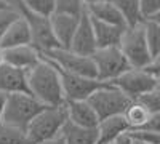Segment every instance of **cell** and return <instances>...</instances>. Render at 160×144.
Listing matches in <instances>:
<instances>
[{
    "instance_id": "obj_33",
    "label": "cell",
    "mask_w": 160,
    "mask_h": 144,
    "mask_svg": "<svg viewBox=\"0 0 160 144\" xmlns=\"http://www.w3.org/2000/svg\"><path fill=\"white\" fill-rule=\"evenodd\" d=\"M112 144H133V136L130 135V132H127L123 135H120Z\"/></svg>"
},
{
    "instance_id": "obj_13",
    "label": "cell",
    "mask_w": 160,
    "mask_h": 144,
    "mask_svg": "<svg viewBox=\"0 0 160 144\" xmlns=\"http://www.w3.org/2000/svg\"><path fill=\"white\" fill-rule=\"evenodd\" d=\"M0 91L5 95L29 93L28 91V71L13 67L10 64L0 66Z\"/></svg>"
},
{
    "instance_id": "obj_2",
    "label": "cell",
    "mask_w": 160,
    "mask_h": 144,
    "mask_svg": "<svg viewBox=\"0 0 160 144\" xmlns=\"http://www.w3.org/2000/svg\"><path fill=\"white\" fill-rule=\"evenodd\" d=\"M68 122L66 104L61 106H47L26 128V135L32 144H40L61 135Z\"/></svg>"
},
{
    "instance_id": "obj_42",
    "label": "cell",
    "mask_w": 160,
    "mask_h": 144,
    "mask_svg": "<svg viewBox=\"0 0 160 144\" xmlns=\"http://www.w3.org/2000/svg\"><path fill=\"white\" fill-rule=\"evenodd\" d=\"M13 2H16V0H13Z\"/></svg>"
},
{
    "instance_id": "obj_35",
    "label": "cell",
    "mask_w": 160,
    "mask_h": 144,
    "mask_svg": "<svg viewBox=\"0 0 160 144\" xmlns=\"http://www.w3.org/2000/svg\"><path fill=\"white\" fill-rule=\"evenodd\" d=\"M40 144H64V139L62 136H56V138H53V139H48V141H43V142H40Z\"/></svg>"
},
{
    "instance_id": "obj_1",
    "label": "cell",
    "mask_w": 160,
    "mask_h": 144,
    "mask_svg": "<svg viewBox=\"0 0 160 144\" xmlns=\"http://www.w3.org/2000/svg\"><path fill=\"white\" fill-rule=\"evenodd\" d=\"M28 91L43 106L64 104L61 74L55 64L45 56H42V59L28 71Z\"/></svg>"
},
{
    "instance_id": "obj_23",
    "label": "cell",
    "mask_w": 160,
    "mask_h": 144,
    "mask_svg": "<svg viewBox=\"0 0 160 144\" xmlns=\"http://www.w3.org/2000/svg\"><path fill=\"white\" fill-rule=\"evenodd\" d=\"M13 3H19L28 11L43 18H51L56 11V0H16Z\"/></svg>"
},
{
    "instance_id": "obj_20",
    "label": "cell",
    "mask_w": 160,
    "mask_h": 144,
    "mask_svg": "<svg viewBox=\"0 0 160 144\" xmlns=\"http://www.w3.org/2000/svg\"><path fill=\"white\" fill-rule=\"evenodd\" d=\"M61 136L64 144H98V132L96 128H82L66 122Z\"/></svg>"
},
{
    "instance_id": "obj_19",
    "label": "cell",
    "mask_w": 160,
    "mask_h": 144,
    "mask_svg": "<svg viewBox=\"0 0 160 144\" xmlns=\"http://www.w3.org/2000/svg\"><path fill=\"white\" fill-rule=\"evenodd\" d=\"M91 19V18H90ZM93 32H95V40L98 48H109V47H118L122 40V34L127 27H118V26L106 24L96 19H91Z\"/></svg>"
},
{
    "instance_id": "obj_30",
    "label": "cell",
    "mask_w": 160,
    "mask_h": 144,
    "mask_svg": "<svg viewBox=\"0 0 160 144\" xmlns=\"http://www.w3.org/2000/svg\"><path fill=\"white\" fill-rule=\"evenodd\" d=\"M130 135L144 142V144H160V135L158 133H152V132H146V130H131Z\"/></svg>"
},
{
    "instance_id": "obj_24",
    "label": "cell",
    "mask_w": 160,
    "mask_h": 144,
    "mask_svg": "<svg viewBox=\"0 0 160 144\" xmlns=\"http://www.w3.org/2000/svg\"><path fill=\"white\" fill-rule=\"evenodd\" d=\"M142 27H144V37H146L149 53L152 58H155L160 55V26L151 19H146L142 21Z\"/></svg>"
},
{
    "instance_id": "obj_15",
    "label": "cell",
    "mask_w": 160,
    "mask_h": 144,
    "mask_svg": "<svg viewBox=\"0 0 160 144\" xmlns=\"http://www.w3.org/2000/svg\"><path fill=\"white\" fill-rule=\"evenodd\" d=\"M78 19L80 18L69 16V15H59V13H55L50 18L53 37H55L59 48H69L75 34V29L78 26Z\"/></svg>"
},
{
    "instance_id": "obj_41",
    "label": "cell",
    "mask_w": 160,
    "mask_h": 144,
    "mask_svg": "<svg viewBox=\"0 0 160 144\" xmlns=\"http://www.w3.org/2000/svg\"><path fill=\"white\" fill-rule=\"evenodd\" d=\"M157 88L160 90V80H157Z\"/></svg>"
},
{
    "instance_id": "obj_29",
    "label": "cell",
    "mask_w": 160,
    "mask_h": 144,
    "mask_svg": "<svg viewBox=\"0 0 160 144\" xmlns=\"http://www.w3.org/2000/svg\"><path fill=\"white\" fill-rule=\"evenodd\" d=\"M139 11L142 19H151L160 11V0H139Z\"/></svg>"
},
{
    "instance_id": "obj_39",
    "label": "cell",
    "mask_w": 160,
    "mask_h": 144,
    "mask_svg": "<svg viewBox=\"0 0 160 144\" xmlns=\"http://www.w3.org/2000/svg\"><path fill=\"white\" fill-rule=\"evenodd\" d=\"M85 5H91V3H96V2H101V0H83Z\"/></svg>"
},
{
    "instance_id": "obj_25",
    "label": "cell",
    "mask_w": 160,
    "mask_h": 144,
    "mask_svg": "<svg viewBox=\"0 0 160 144\" xmlns=\"http://www.w3.org/2000/svg\"><path fill=\"white\" fill-rule=\"evenodd\" d=\"M0 144H32L24 130L0 123Z\"/></svg>"
},
{
    "instance_id": "obj_3",
    "label": "cell",
    "mask_w": 160,
    "mask_h": 144,
    "mask_svg": "<svg viewBox=\"0 0 160 144\" xmlns=\"http://www.w3.org/2000/svg\"><path fill=\"white\" fill-rule=\"evenodd\" d=\"M45 107L47 106H43L38 99H35L29 93H13V95H8L2 123L11 125V127L24 130V132H26V128L29 127V123Z\"/></svg>"
},
{
    "instance_id": "obj_16",
    "label": "cell",
    "mask_w": 160,
    "mask_h": 144,
    "mask_svg": "<svg viewBox=\"0 0 160 144\" xmlns=\"http://www.w3.org/2000/svg\"><path fill=\"white\" fill-rule=\"evenodd\" d=\"M96 132H98V144H112L120 135L130 132V127L122 114L99 120Z\"/></svg>"
},
{
    "instance_id": "obj_34",
    "label": "cell",
    "mask_w": 160,
    "mask_h": 144,
    "mask_svg": "<svg viewBox=\"0 0 160 144\" xmlns=\"http://www.w3.org/2000/svg\"><path fill=\"white\" fill-rule=\"evenodd\" d=\"M7 98H8V95H5V93L0 91V123H2V119H3V112H5V106H7Z\"/></svg>"
},
{
    "instance_id": "obj_31",
    "label": "cell",
    "mask_w": 160,
    "mask_h": 144,
    "mask_svg": "<svg viewBox=\"0 0 160 144\" xmlns=\"http://www.w3.org/2000/svg\"><path fill=\"white\" fill-rule=\"evenodd\" d=\"M139 130H146V132H152V133H158L160 135V114H151L149 120L144 123L142 128Z\"/></svg>"
},
{
    "instance_id": "obj_27",
    "label": "cell",
    "mask_w": 160,
    "mask_h": 144,
    "mask_svg": "<svg viewBox=\"0 0 160 144\" xmlns=\"http://www.w3.org/2000/svg\"><path fill=\"white\" fill-rule=\"evenodd\" d=\"M19 18H21V11L15 3H11V5L0 10V38L10 29V26L15 21H18Z\"/></svg>"
},
{
    "instance_id": "obj_26",
    "label": "cell",
    "mask_w": 160,
    "mask_h": 144,
    "mask_svg": "<svg viewBox=\"0 0 160 144\" xmlns=\"http://www.w3.org/2000/svg\"><path fill=\"white\" fill-rule=\"evenodd\" d=\"M87 11V5L83 0H56V11L59 15H69L80 18Z\"/></svg>"
},
{
    "instance_id": "obj_28",
    "label": "cell",
    "mask_w": 160,
    "mask_h": 144,
    "mask_svg": "<svg viewBox=\"0 0 160 144\" xmlns=\"http://www.w3.org/2000/svg\"><path fill=\"white\" fill-rule=\"evenodd\" d=\"M138 101H141L151 114H160V90L158 88H154L152 91L146 93Z\"/></svg>"
},
{
    "instance_id": "obj_38",
    "label": "cell",
    "mask_w": 160,
    "mask_h": 144,
    "mask_svg": "<svg viewBox=\"0 0 160 144\" xmlns=\"http://www.w3.org/2000/svg\"><path fill=\"white\" fill-rule=\"evenodd\" d=\"M5 64V56H3V50L0 48V66H3Z\"/></svg>"
},
{
    "instance_id": "obj_5",
    "label": "cell",
    "mask_w": 160,
    "mask_h": 144,
    "mask_svg": "<svg viewBox=\"0 0 160 144\" xmlns=\"http://www.w3.org/2000/svg\"><path fill=\"white\" fill-rule=\"evenodd\" d=\"M91 59L96 67V78L104 83H112L123 72L131 69L118 47L98 48L91 55Z\"/></svg>"
},
{
    "instance_id": "obj_22",
    "label": "cell",
    "mask_w": 160,
    "mask_h": 144,
    "mask_svg": "<svg viewBox=\"0 0 160 144\" xmlns=\"http://www.w3.org/2000/svg\"><path fill=\"white\" fill-rule=\"evenodd\" d=\"M108 2L123 15L127 26H136L144 21L139 11V0H108Z\"/></svg>"
},
{
    "instance_id": "obj_17",
    "label": "cell",
    "mask_w": 160,
    "mask_h": 144,
    "mask_svg": "<svg viewBox=\"0 0 160 144\" xmlns=\"http://www.w3.org/2000/svg\"><path fill=\"white\" fill-rule=\"evenodd\" d=\"M87 13L91 19H96V21H101L106 24H112V26H118V27H128L123 15L112 3H109L108 0H101V2L87 5Z\"/></svg>"
},
{
    "instance_id": "obj_18",
    "label": "cell",
    "mask_w": 160,
    "mask_h": 144,
    "mask_svg": "<svg viewBox=\"0 0 160 144\" xmlns=\"http://www.w3.org/2000/svg\"><path fill=\"white\" fill-rule=\"evenodd\" d=\"M22 45H32V40H31V31H29L28 21L21 15V18L13 22L10 29L3 34V37L0 38V48L8 50V48L22 47Z\"/></svg>"
},
{
    "instance_id": "obj_37",
    "label": "cell",
    "mask_w": 160,
    "mask_h": 144,
    "mask_svg": "<svg viewBox=\"0 0 160 144\" xmlns=\"http://www.w3.org/2000/svg\"><path fill=\"white\" fill-rule=\"evenodd\" d=\"M151 21H154V22H157V24L160 26V11L157 13V15H154V16L151 18Z\"/></svg>"
},
{
    "instance_id": "obj_9",
    "label": "cell",
    "mask_w": 160,
    "mask_h": 144,
    "mask_svg": "<svg viewBox=\"0 0 160 144\" xmlns=\"http://www.w3.org/2000/svg\"><path fill=\"white\" fill-rule=\"evenodd\" d=\"M115 88H118L123 95H127L131 101H136L146 93L157 88V80L149 75L144 69H128L118 78L112 82Z\"/></svg>"
},
{
    "instance_id": "obj_10",
    "label": "cell",
    "mask_w": 160,
    "mask_h": 144,
    "mask_svg": "<svg viewBox=\"0 0 160 144\" xmlns=\"http://www.w3.org/2000/svg\"><path fill=\"white\" fill-rule=\"evenodd\" d=\"M59 71V69H58ZM61 74V85H62V93H64V102L66 101H88V98L96 93L99 88H102L104 83L98 78H90L82 75H74L62 72Z\"/></svg>"
},
{
    "instance_id": "obj_36",
    "label": "cell",
    "mask_w": 160,
    "mask_h": 144,
    "mask_svg": "<svg viewBox=\"0 0 160 144\" xmlns=\"http://www.w3.org/2000/svg\"><path fill=\"white\" fill-rule=\"evenodd\" d=\"M13 2H10V0H0V10L2 8H5V7H8V5H11Z\"/></svg>"
},
{
    "instance_id": "obj_12",
    "label": "cell",
    "mask_w": 160,
    "mask_h": 144,
    "mask_svg": "<svg viewBox=\"0 0 160 144\" xmlns=\"http://www.w3.org/2000/svg\"><path fill=\"white\" fill-rule=\"evenodd\" d=\"M68 122L82 128H96L99 119L88 101H66Z\"/></svg>"
},
{
    "instance_id": "obj_4",
    "label": "cell",
    "mask_w": 160,
    "mask_h": 144,
    "mask_svg": "<svg viewBox=\"0 0 160 144\" xmlns=\"http://www.w3.org/2000/svg\"><path fill=\"white\" fill-rule=\"evenodd\" d=\"M118 48L133 69H144L152 59L148 43H146L142 22L136 26H128L122 34Z\"/></svg>"
},
{
    "instance_id": "obj_7",
    "label": "cell",
    "mask_w": 160,
    "mask_h": 144,
    "mask_svg": "<svg viewBox=\"0 0 160 144\" xmlns=\"http://www.w3.org/2000/svg\"><path fill=\"white\" fill-rule=\"evenodd\" d=\"M42 56L50 59L62 72L96 78V67H95V62H93L91 56L77 55L69 48H55Z\"/></svg>"
},
{
    "instance_id": "obj_6",
    "label": "cell",
    "mask_w": 160,
    "mask_h": 144,
    "mask_svg": "<svg viewBox=\"0 0 160 144\" xmlns=\"http://www.w3.org/2000/svg\"><path fill=\"white\" fill-rule=\"evenodd\" d=\"M88 102L95 109L98 119L104 120L108 117L122 115L130 106L131 99L127 95H123L118 88H115L112 83H108L99 88L96 93H93L88 98Z\"/></svg>"
},
{
    "instance_id": "obj_40",
    "label": "cell",
    "mask_w": 160,
    "mask_h": 144,
    "mask_svg": "<svg viewBox=\"0 0 160 144\" xmlns=\"http://www.w3.org/2000/svg\"><path fill=\"white\" fill-rule=\"evenodd\" d=\"M133 144H144V142H141V141H138V139L133 138Z\"/></svg>"
},
{
    "instance_id": "obj_14",
    "label": "cell",
    "mask_w": 160,
    "mask_h": 144,
    "mask_svg": "<svg viewBox=\"0 0 160 144\" xmlns=\"http://www.w3.org/2000/svg\"><path fill=\"white\" fill-rule=\"evenodd\" d=\"M3 56H5V64H10V66L22 69V71L32 69L42 59L40 51L32 45H22V47L3 50Z\"/></svg>"
},
{
    "instance_id": "obj_11",
    "label": "cell",
    "mask_w": 160,
    "mask_h": 144,
    "mask_svg": "<svg viewBox=\"0 0 160 144\" xmlns=\"http://www.w3.org/2000/svg\"><path fill=\"white\" fill-rule=\"evenodd\" d=\"M69 50L82 56H91L98 50L96 40H95V32H93V24L87 11L78 19V26L75 29L72 42L69 45Z\"/></svg>"
},
{
    "instance_id": "obj_8",
    "label": "cell",
    "mask_w": 160,
    "mask_h": 144,
    "mask_svg": "<svg viewBox=\"0 0 160 144\" xmlns=\"http://www.w3.org/2000/svg\"><path fill=\"white\" fill-rule=\"evenodd\" d=\"M22 18L28 21V26H29V31H31V40H32V47H35L40 55H45L48 51L55 50V48H59L55 37H53V31H51V22H50V18H43V16H38V15H34V13L28 11L24 7H21L19 3H15Z\"/></svg>"
},
{
    "instance_id": "obj_43",
    "label": "cell",
    "mask_w": 160,
    "mask_h": 144,
    "mask_svg": "<svg viewBox=\"0 0 160 144\" xmlns=\"http://www.w3.org/2000/svg\"><path fill=\"white\" fill-rule=\"evenodd\" d=\"M10 2H13V0H10Z\"/></svg>"
},
{
    "instance_id": "obj_32",
    "label": "cell",
    "mask_w": 160,
    "mask_h": 144,
    "mask_svg": "<svg viewBox=\"0 0 160 144\" xmlns=\"http://www.w3.org/2000/svg\"><path fill=\"white\" fill-rule=\"evenodd\" d=\"M144 71L148 72L149 75H152L155 80H160V55L155 56V58H152L151 62L144 67Z\"/></svg>"
},
{
    "instance_id": "obj_21",
    "label": "cell",
    "mask_w": 160,
    "mask_h": 144,
    "mask_svg": "<svg viewBox=\"0 0 160 144\" xmlns=\"http://www.w3.org/2000/svg\"><path fill=\"white\" fill-rule=\"evenodd\" d=\"M123 117L130 127V132L131 130H139L144 127V123L149 120L151 112L146 109V106L141 101H131L130 106L127 107V111L123 112Z\"/></svg>"
}]
</instances>
